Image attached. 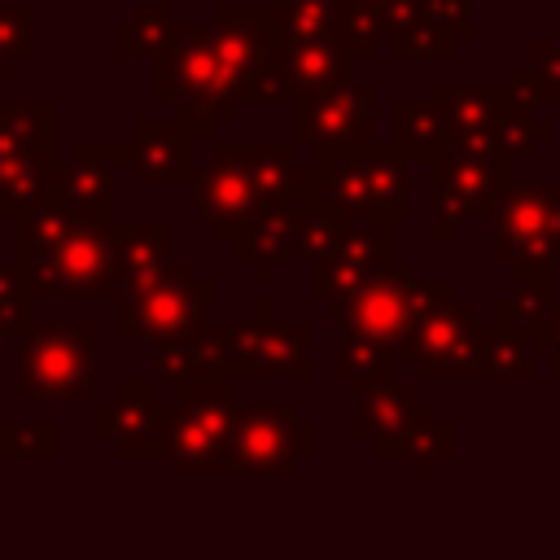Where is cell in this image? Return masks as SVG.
<instances>
[{"label": "cell", "instance_id": "2", "mask_svg": "<svg viewBox=\"0 0 560 560\" xmlns=\"http://www.w3.org/2000/svg\"><path fill=\"white\" fill-rule=\"evenodd\" d=\"M298 206L341 219H381L389 228L407 223L416 214L407 197V158L394 144H376L341 162L311 158L298 166Z\"/></svg>", "mask_w": 560, "mask_h": 560}, {"label": "cell", "instance_id": "23", "mask_svg": "<svg viewBox=\"0 0 560 560\" xmlns=\"http://www.w3.org/2000/svg\"><path fill=\"white\" fill-rule=\"evenodd\" d=\"M298 201L284 206H267L262 214H254L228 245L236 254V262L249 267L254 280H267L284 258H293V241H298Z\"/></svg>", "mask_w": 560, "mask_h": 560}, {"label": "cell", "instance_id": "11", "mask_svg": "<svg viewBox=\"0 0 560 560\" xmlns=\"http://www.w3.org/2000/svg\"><path fill=\"white\" fill-rule=\"evenodd\" d=\"M368 105H372V83L368 79L346 74L328 88H315V92L298 96V109H293L298 140L311 144L315 162L359 158V153L381 144V140H372Z\"/></svg>", "mask_w": 560, "mask_h": 560}, {"label": "cell", "instance_id": "37", "mask_svg": "<svg viewBox=\"0 0 560 560\" xmlns=\"http://www.w3.org/2000/svg\"><path fill=\"white\" fill-rule=\"evenodd\" d=\"M499 149L508 153V158H525V153H534L538 144H547V136H551V122L547 118H538L534 114V105H512L508 109V118L499 122Z\"/></svg>", "mask_w": 560, "mask_h": 560}, {"label": "cell", "instance_id": "4", "mask_svg": "<svg viewBox=\"0 0 560 560\" xmlns=\"http://www.w3.org/2000/svg\"><path fill=\"white\" fill-rule=\"evenodd\" d=\"M153 96L175 105V118H184L197 140H210V131L236 114L241 101L223 83L210 26L175 22L166 48L153 57Z\"/></svg>", "mask_w": 560, "mask_h": 560}, {"label": "cell", "instance_id": "6", "mask_svg": "<svg viewBox=\"0 0 560 560\" xmlns=\"http://www.w3.org/2000/svg\"><path fill=\"white\" fill-rule=\"evenodd\" d=\"M18 381L13 398L39 402V398H61V402H83L96 394L92 381V354H96V332L88 319H35L31 332L18 337Z\"/></svg>", "mask_w": 560, "mask_h": 560}, {"label": "cell", "instance_id": "9", "mask_svg": "<svg viewBox=\"0 0 560 560\" xmlns=\"http://www.w3.org/2000/svg\"><path fill=\"white\" fill-rule=\"evenodd\" d=\"M486 332H490V319H481L477 306L459 302L455 289L446 284L416 319L411 350H407L411 376L416 381H477Z\"/></svg>", "mask_w": 560, "mask_h": 560}, {"label": "cell", "instance_id": "27", "mask_svg": "<svg viewBox=\"0 0 560 560\" xmlns=\"http://www.w3.org/2000/svg\"><path fill=\"white\" fill-rule=\"evenodd\" d=\"M52 201V158H0V219L18 223Z\"/></svg>", "mask_w": 560, "mask_h": 560}, {"label": "cell", "instance_id": "8", "mask_svg": "<svg viewBox=\"0 0 560 560\" xmlns=\"http://www.w3.org/2000/svg\"><path fill=\"white\" fill-rule=\"evenodd\" d=\"M214 31V52L223 83L232 88L236 101H280V31H276V9L267 4H214L210 18Z\"/></svg>", "mask_w": 560, "mask_h": 560}, {"label": "cell", "instance_id": "39", "mask_svg": "<svg viewBox=\"0 0 560 560\" xmlns=\"http://www.w3.org/2000/svg\"><path fill=\"white\" fill-rule=\"evenodd\" d=\"M529 341H534V350H538V359H547L551 363V372L560 376V302L547 311V319L529 332Z\"/></svg>", "mask_w": 560, "mask_h": 560}, {"label": "cell", "instance_id": "16", "mask_svg": "<svg viewBox=\"0 0 560 560\" xmlns=\"http://www.w3.org/2000/svg\"><path fill=\"white\" fill-rule=\"evenodd\" d=\"M96 438L118 459H162L166 451V398L144 381L114 385L109 402H96Z\"/></svg>", "mask_w": 560, "mask_h": 560}, {"label": "cell", "instance_id": "29", "mask_svg": "<svg viewBox=\"0 0 560 560\" xmlns=\"http://www.w3.org/2000/svg\"><path fill=\"white\" fill-rule=\"evenodd\" d=\"M175 4L166 0H149L140 9H131L127 22H118V39H114V57L118 61H136V57H158L175 31Z\"/></svg>", "mask_w": 560, "mask_h": 560}, {"label": "cell", "instance_id": "17", "mask_svg": "<svg viewBox=\"0 0 560 560\" xmlns=\"http://www.w3.org/2000/svg\"><path fill=\"white\" fill-rule=\"evenodd\" d=\"M385 262H389V223H381V219H346L337 241L311 262L315 267V298L341 306Z\"/></svg>", "mask_w": 560, "mask_h": 560}, {"label": "cell", "instance_id": "3", "mask_svg": "<svg viewBox=\"0 0 560 560\" xmlns=\"http://www.w3.org/2000/svg\"><path fill=\"white\" fill-rule=\"evenodd\" d=\"M236 394L232 381L171 385L166 398V451L175 477H232L236 472Z\"/></svg>", "mask_w": 560, "mask_h": 560}, {"label": "cell", "instance_id": "19", "mask_svg": "<svg viewBox=\"0 0 560 560\" xmlns=\"http://www.w3.org/2000/svg\"><path fill=\"white\" fill-rule=\"evenodd\" d=\"M114 158H122V144H74L66 162H52V201L114 223Z\"/></svg>", "mask_w": 560, "mask_h": 560}, {"label": "cell", "instance_id": "15", "mask_svg": "<svg viewBox=\"0 0 560 560\" xmlns=\"http://www.w3.org/2000/svg\"><path fill=\"white\" fill-rule=\"evenodd\" d=\"M192 201L219 241H232L254 214L267 210V197L258 192V184L241 158V144L210 149V158L192 171Z\"/></svg>", "mask_w": 560, "mask_h": 560}, {"label": "cell", "instance_id": "33", "mask_svg": "<svg viewBox=\"0 0 560 560\" xmlns=\"http://www.w3.org/2000/svg\"><path fill=\"white\" fill-rule=\"evenodd\" d=\"M35 289L18 262H0V341H18L35 324Z\"/></svg>", "mask_w": 560, "mask_h": 560}, {"label": "cell", "instance_id": "36", "mask_svg": "<svg viewBox=\"0 0 560 560\" xmlns=\"http://www.w3.org/2000/svg\"><path fill=\"white\" fill-rule=\"evenodd\" d=\"M57 429L48 420H0V459H52Z\"/></svg>", "mask_w": 560, "mask_h": 560}, {"label": "cell", "instance_id": "21", "mask_svg": "<svg viewBox=\"0 0 560 560\" xmlns=\"http://www.w3.org/2000/svg\"><path fill=\"white\" fill-rule=\"evenodd\" d=\"M354 402H359V424L354 438L368 442L376 451V459H402L407 446V429L416 416V394L407 381L381 376V381H363L354 385Z\"/></svg>", "mask_w": 560, "mask_h": 560}, {"label": "cell", "instance_id": "13", "mask_svg": "<svg viewBox=\"0 0 560 560\" xmlns=\"http://www.w3.org/2000/svg\"><path fill=\"white\" fill-rule=\"evenodd\" d=\"M315 455V429L284 402H241L236 411V472L280 477Z\"/></svg>", "mask_w": 560, "mask_h": 560}, {"label": "cell", "instance_id": "24", "mask_svg": "<svg viewBox=\"0 0 560 560\" xmlns=\"http://www.w3.org/2000/svg\"><path fill=\"white\" fill-rule=\"evenodd\" d=\"M354 70V61L346 57V48L324 35V39H298V44H280V61H276V79H280V101H298L315 88H328L337 79H346Z\"/></svg>", "mask_w": 560, "mask_h": 560}, {"label": "cell", "instance_id": "31", "mask_svg": "<svg viewBox=\"0 0 560 560\" xmlns=\"http://www.w3.org/2000/svg\"><path fill=\"white\" fill-rule=\"evenodd\" d=\"M271 9H276L280 44H298V39H324V35H332V22H337L341 0H271Z\"/></svg>", "mask_w": 560, "mask_h": 560}, {"label": "cell", "instance_id": "10", "mask_svg": "<svg viewBox=\"0 0 560 560\" xmlns=\"http://www.w3.org/2000/svg\"><path fill=\"white\" fill-rule=\"evenodd\" d=\"M508 153H472V149H446L433 162V236L451 241L472 219H494L503 206L512 179Z\"/></svg>", "mask_w": 560, "mask_h": 560}, {"label": "cell", "instance_id": "40", "mask_svg": "<svg viewBox=\"0 0 560 560\" xmlns=\"http://www.w3.org/2000/svg\"><path fill=\"white\" fill-rule=\"evenodd\" d=\"M534 70H538V83H542V101H560V48L556 44H538L529 52Z\"/></svg>", "mask_w": 560, "mask_h": 560}, {"label": "cell", "instance_id": "28", "mask_svg": "<svg viewBox=\"0 0 560 560\" xmlns=\"http://www.w3.org/2000/svg\"><path fill=\"white\" fill-rule=\"evenodd\" d=\"M114 249H118V276H144L175 258V223H114Z\"/></svg>", "mask_w": 560, "mask_h": 560}, {"label": "cell", "instance_id": "35", "mask_svg": "<svg viewBox=\"0 0 560 560\" xmlns=\"http://www.w3.org/2000/svg\"><path fill=\"white\" fill-rule=\"evenodd\" d=\"M35 57V9L0 4V83L13 79L18 66Z\"/></svg>", "mask_w": 560, "mask_h": 560}, {"label": "cell", "instance_id": "42", "mask_svg": "<svg viewBox=\"0 0 560 560\" xmlns=\"http://www.w3.org/2000/svg\"><path fill=\"white\" fill-rule=\"evenodd\" d=\"M79 4H109V0H79Z\"/></svg>", "mask_w": 560, "mask_h": 560}, {"label": "cell", "instance_id": "41", "mask_svg": "<svg viewBox=\"0 0 560 560\" xmlns=\"http://www.w3.org/2000/svg\"><path fill=\"white\" fill-rule=\"evenodd\" d=\"M350 4H359V9H376V13H381V9H389L394 0H350Z\"/></svg>", "mask_w": 560, "mask_h": 560}, {"label": "cell", "instance_id": "1", "mask_svg": "<svg viewBox=\"0 0 560 560\" xmlns=\"http://www.w3.org/2000/svg\"><path fill=\"white\" fill-rule=\"evenodd\" d=\"M18 267L31 280L35 298H79L105 302L118 298V249L114 223L83 219L57 201H44L26 219L13 223Z\"/></svg>", "mask_w": 560, "mask_h": 560}, {"label": "cell", "instance_id": "38", "mask_svg": "<svg viewBox=\"0 0 560 560\" xmlns=\"http://www.w3.org/2000/svg\"><path fill=\"white\" fill-rule=\"evenodd\" d=\"M420 18L446 26L455 39H468L477 31V18H472V0H416Z\"/></svg>", "mask_w": 560, "mask_h": 560}, {"label": "cell", "instance_id": "5", "mask_svg": "<svg viewBox=\"0 0 560 560\" xmlns=\"http://www.w3.org/2000/svg\"><path fill=\"white\" fill-rule=\"evenodd\" d=\"M210 298H214V284L201 280L192 262L171 258V262L118 284L114 328L122 341L158 346V341H171V337L197 328L201 319H210Z\"/></svg>", "mask_w": 560, "mask_h": 560}, {"label": "cell", "instance_id": "32", "mask_svg": "<svg viewBox=\"0 0 560 560\" xmlns=\"http://www.w3.org/2000/svg\"><path fill=\"white\" fill-rule=\"evenodd\" d=\"M398 363V354L372 337H354V332H341V350H337V363L332 372L346 381V385H363V381H381L389 376Z\"/></svg>", "mask_w": 560, "mask_h": 560}, {"label": "cell", "instance_id": "14", "mask_svg": "<svg viewBox=\"0 0 560 560\" xmlns=\"http://www.w3.org/2000/svg\"><path fill=\"white\" fill-rule=\"evenodd\" d=\"M494 258L560 262V184H512L494 210Z\"/></svg>", "mask_w": 560, "mask_h": 560}, {"label": "cell", "instance_id": "22", "mask_svg": "<svg viewBox=\"0 0 560 560\" xmlns=\"http://www.w3.org/2000/svg\"><path fill=\"white\" fill-rule=\"evenodd\" d=\"M153 368L166 385H197V381H232L228 350L219 341V319H201L197 328L158 341Z\"/></svg>", "mask_w": 560, "mask_h": 560}, {"label": "cell", "instance_id": "7", "mask_svg": "<svg viewBox=\"0 0 560 560\" xmlns=\"http://www.w3.org/2000/svg\"><path fill=\"white\" fill-rule=\"evenodd\" d=\"M442 289H446V280H442V284L416 280V267H411V262L389 258L385 267H376V271L337 306V332L372 337V341L389 346L398 359H407L416 319L424 315V306H429Z\"/></svg>", "mask_w": 560, "mask_h": 560}, {"label": "cell", "instance_id": "34", "mask_svg": "<svg viewBox=\"0 0 560 560\" xmlns=\"http://www.w3.org/2000/svg\"><path fill=\"white\" fill-rule=\"evenodd\" d=\"M394 57L398 61H429V66H446L451 57H455V35L446 31V26H438V22H429V18H416L411 26H402L394 39Z\"/></svg>", "mask_w": 560, "mask_h": 560}, {"label": "cell", "instance_id": "30", "mask_svg": "<svg viewBox=\"0 0 560 560\" xmlns=\"http://www.w3.org/2000/svg\"><path fill=\"white\" fill-rule=\"evenodd\" d=\"M451 451H455V429H451L446 420H438L429 402H416L402 459H411L416 477H429V468H433L438 459H451Z\"/></svg>", "mask_w": 560, "mask_h": 560}, {"label": "cell", "instance_id": "25", "mask_svg": "<svg viewBox=\"0 0 560 560\" xmlns=\"http://www.w3.org/2000/svg\"><path fill=\"white\" fill-rule=\"evenodd\" d=\"M394 149L407 158V162H438L446 149H451V127H446V114L438 109V101H398L394 114Z\"/></svg>", "mask_w": 560, "mask_h": 560}, {"label": "cell", "instance_id": "12", "mask_svg": "<svg viewBox=\"0 0 560 560\" xmlns=\"http://www.w3.org/2000/svg\"><path fill=\"white\" fill-rule=\"evenodd\" d=\"M311 319H276V315H254L223 324L219 319V341L228 350V372L232 381H276V376H298L311 381Z\"/></svg>", "mask_w": 560, "mask_h": 560}, {"label": "cell", "instance_id": "18", "mask_svg": "<svg viewBox=\"0 0 560 560\" xmlns=\"http://www.w3.org/2000/svg\"><path fill=\"white\" fill-rule=\"evenodd\" d=\"M438 109L446 114L451 144L472 153H503L499 149V122L516 105L508 83H438L433 88Z\"/></svg>", "mask_w": 560, "mask_h": 560}, {"label": "cell", "instance_id": "20", "mask_svg": "<svg viewBox=\"0 0 560 560\" xmlns=\"http://www.w3.org/2000/svg\"><path fill=\"white\" fill-rule=\"evenodd\" d=\"M192 149H197V131L184 118H166V122L144 118L131 127V140L122 144V162L144 184H184L197 171Z\"/></svg>", "mask_w": 560, "mask_h": 560}, {"label": "cell", "instance_id": "26", "mask_svg": "<svg viewBox=\"0 0 560 560\" xmlns=\"http://www.w3.org/2000/svg\"><path fill=\"white\" fill-rule=\"evenodd\" d=\"M57 109L48 101H0V158H52Z\"/></svg>", "mask_w": 560, "mask_h": 560}]
</instances>
